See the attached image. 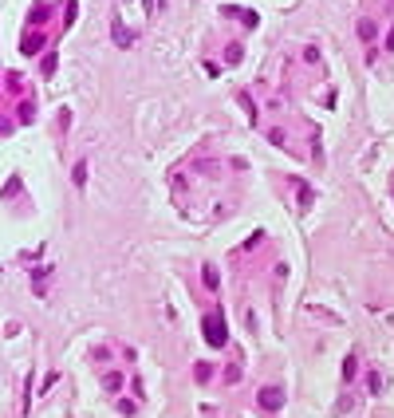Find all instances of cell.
<instances>
[{"instance_id": "cell-6", "label": "cell", "mask_w": 394, "mask_h": 418, "mask_svg": "<svg viewBox=\"0 0 394 418\" xmlns=\"http://www.w3.org/2000/svg\"><path fill=\"white\" fill-rule=\"evenodd\" d=\"M386 44H390V48H394V28H390V36H386Z\"/></svg>"}, {"instance_id": "cell-2", "label": "cell", "mask_w": 394, "mask_h": 418, "mask_svg": "<svg viewBox=\"0 0 394 418\" xmlns=\"http://www.w3.org/2000/svg\"><path fill=\"white\" fill-rule=\"evenodd\" d=\"M284 402V391H280V386H264V391H260V406L264 410H276Z\"/></svg>"}, {"instance_id": "cell-4", "label": "cell", "mask_w": 394, "mask_h": 418, "mask_svg": "<svg viewBox=\"0 0 394 418\" xmlns=\"http://www.w3.org/2000/svg\"><path fill=\"white\" fill-rule=\"evenodd\" d=\"M20 48H24L28 55H32V51H40V48H44V36H28V40H24Z\"/></svg>"}, {"instance_id": "cell-3", "label": "cell", "mask_w": 394, "mask_h": 418, "mask_svg": "<svg viewBox=\"0 0 394 418\" xmlns=\"http://www.w3.org/2000/svg\"><path fill=\"white\" fill-rule=\"evenodd\" d=\"M359 40H362V44H375V40H378V24L362 16V20H359Z\"/></svg>"}, {"instance_id": "cell-5", "label": "cell", "mask_w": 394, "mask_h": 418, "mask_svg": "<svg viewBox=\"0 0 394 418\" xmlns=\"http://www.w3.org/2000/svg\"><path fill=\"white\" fill-rule=\"evenodd\" d=\"M205 284L217 288V268H213V264H205Z\"/></svg>"}, {"instance_id": "cell-1", "label": "cell", "mask_w": 394, "mask_h": 418, "mask_svg": "<svg viewBox=\"0 0 394 418\" xmlns=\"http://www.w3.org/2000/svg\"><path fill=\"white\" fill-rule=\"evenodd\" d=\"M205 339L213 343V347H221V343H225V323H221L217 316H205Z\"/></svg>"}]
</instances>
